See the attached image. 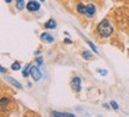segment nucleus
<instances>
[{
	"instance_id": "1",
	"label": "nucleus",
	"mask_w": 129,
	"mask_h": 117,
	"mask_svg": "<svg viewBox=\"0 0 129 117\" xmlns=\"http://www.w3.org/2000/svg\"><path fill=\"white\" fill-rule=\"evenodd\" d=\"M97 31L99 33V36L102 37H110L112 32H114V29L111 26L110 22L108 20V19H104V20H102L101 23L98 24V26H97Z\"/></svg>"
},
{
	"instance_id": "2",
	"label": "nucleus",
	"mask_w": 129,
	"mask_h": 117,
	"mask_svg": "<svg viewBox=\"0 0 129 117\" xmlns=\"http://www.w3.org/2000/svg\"><path fill=\"white\" fill-rule=\"evenodd\" d=\"M77 11H78L79 13L85 14L87 18H92L93 16H94V13H96V6L93 4H88V5L78 4Z\"/></svg>"
},
{
	"instance_id": "3",
	"label": "nucleus",
	"mask_w": 129,
	"mask_h": 117,
	"mask_svg": "<svg viewBox=\"0 0 129 117\" xmlns=\"http://www.w3.org/2000/svg\"><path fill=\"white\" fill-rule=\"evenodd\" d=\"M40 7H41V4L38 1H35V0H30L28 4H26V9L30 12H36V11L40 10Z\"/></svg>"
},
{
	"instance_id": "4",
	"label": "nucleus",
	"mask_w": 129,
	"mask_h": 117,
	"mask_svg": "<svg viewBox=\"0 0 129 117\" xmlns=\"http://www.w3.org/2000/svg\"><path fill=\"white\" fill-rule=\"evenodd\" d=\"M80 85H81V79H80L79 76H74L73 79H72V81H71L72 89H73L74 91H77V92H80V90H81Z\"/></svg>"
},
{
	"instance_id": "5",
	"label": "nucleus",
	"mask_w": 129,
	"mask_h": 117,
	"mask_svg": "<svg viewBox=\"0 0 129 117\" xmlns=\"http://www.w3.org/2000/svg\"><path fill=\"white\" fill-rule=\"evenodd\" d=\"M30 75L32 76V79L35 80V81H38V80L42 78V73L40 72V69H38L37 67H31V69H30Z\"/></svg>"
},
{
	"instance_id": "6",
	"label": "nucleus",
	"mask_w": 129,
	"mask_h": 117,
	"mask_svg": "<svg viewBox=\"0 0 129 117\" xmlns=\"http://www.w3.org/2000/svg\"><path fill=\"white\" fill-rule=\"evenodd\" d=\"M6 81H9L11 85H13V86H16L18 90H22L23 89V86H22V84L20 83H18L17 80L14 79V78H11V76H6Z\"/></svg>"
},
{
	"instance_id": "7",
	"label": "nucleus",
	"mask_w": 129,
	"mask_h": 117,
	"mask_svg": "<svg viewBox=\"0 0 129 117\" xmlns=\"http://www.w3.org/2000/svg\"><path fill=\"white\" fill-rule=\"evenodd\" d=\"M41 38L42 40H44V41H47L48 43H51V42H54V37L51 36L50 33H48V32H43L41 35Z\"/></svg>"
},
{
	"instance_id": "8",
	"label": "nucleus",
	"mask_w": 129,
	"mask_h": 117,
	"mask_svg": "<svg viewBox=\"0 0 129 117\" xmlns=\"http://www.w3.org/2000/svg\"><path fill=\"white\" fill-rule=\"evenodd\" d=\"M50 116H60V117H73V113H68V112H57V111H53L50 113Z\"/></svg>"
},
{
	"instance_id": "9",
	"label": "nucleus",
	"mask_w": 129,
	"mask_h": 117,
	"mask_svg": "<svg viewBox=\"0 0 129 117\" xmlns=\"http://www.w3.org/2000/svg\"><path fill=\"white\" fill-rule=\"evenodd\" d=\"M44 28L47 29H55L56 28V22L54 19H49L48 22L44 23Z\"/></svg>"
},
{
	"instance_id": "10",
	"label": "nucleus",
	"mask_w": 129,
	"mask_h": 117,
	"mask_svg": "<svg viewBox=\"0 0 129 117\" xmlns=\"http://www.w3.org/2000/svg\"><path fill=\"white\" fill-rule=\"evenodd\" d=\"M16 6H17V9L18 10H23L24 6H25L24 0H16Z\"/></svg>"
},
{
	"instance_id": "11",
	"label": "nucleus",
	"mask_w": 129,
	"mask_h": 117,
	"mask_svg": "<svg viewBox=\"0 0 129 117\" xmlns=\"http://www.w3.org/2000/svg\"><path fill=\"white\" fill-rule=\"evenodd\" d=\"M30 69H31V66L26 65V67H25V68H24V70H23V76H24V78H28V76H29V74H30Z\"/></svg>"
},
{
	"instance_id": "12",
	"label": "nucleus",
	"mask_w": 129,
	"mask_h": 117,
	"mask_svg": "<svg viewBox=\"0 0 129 117\" xmlns=\"http://www.w3.org/2000/svg\"><path fill=\"white\" fill-rule=\"evenodd\" d=\"M11 68H12L13 70H18L19 68H20V63H19V62H14V63H12Z\"/></svg>"
},
{
	"instance_id": "13",
	"label": "nucleus",
	"mask_w": 129,
	"mask_h": 117,
	"mask_svg": "<svg viewBox=\"0 0 129 117\" xmlns=\"http://www.w3.org/2000/svg\"><path fill=\"white\" fill-rule=\"evenodd\" d=\"M91 56H92V54H91V53H88V52H84L83 53V57H84V59H86V60H87V59H90Z\"/></svg>"
},
{
	"instance_id": "14",
	"label": "nucleus",
	"mask_w": 129,
	"mask_h": 117,
	"mask_svg": "<svg viewBox=\"0 0 129 117\" xmlns=\"http://www.w3.org/2000/svg\"><path fill=\"white\" fill-rule=\"evenodd\" d=\"M110 105L114 108V110H118V104L116 103L115 100H111V103H110Z\"/></svg>"
},
{
	"instance_id": "15",
	"label": "nucleus",
	"mask_w": 129,
	"mask_h": 117,
	"mask_svg": "<svg viewBox=\"0 0 129 117\" xmlns=\"http://www.w3.org/2000/svg\"><path fill=\"white\" fill-rule=\"evenodd\" d=\"M97 72H98L99 74H102V75H106V74H108V70H106V69H101V68H98V69H97Z\"/></svg>"
},
{
	"instance_id": "16",
	"label": "nucleus",
	"mask_w": 129,
	"mask_h": 117,
	"mask_svg": "<svg viewBox=\"0 0 129 117\" xmlns=\"http://www.w3.org/2000/svg\"><path fill=\"white\" fill-rule=\"evenodd\" d=\"M87 43H88V46H90V47H91V48L93 49V52H94V53H98V50H97V48L94 47V44H93V43L91 42V41H87Z\"/></svg>"
},
{
	"instance_id": "17",
	"label": "nucleus",
	"mask_w": 129,
	"mask_h": 117,
	"mask_svg": "<svg viewBox=\"0 0 129 117\" xmlns=\"http://www.w3.org/2000/svg\"><path fill=\"white\" fill-rule=\"evenodd\" d=\"M36 62L38 63V65H42V63H43V59H42V57H37Z\"/></svg>"
},
{
	"instance_id": "18",
	"label": "nucleus",
	"mask_w": 129,
	"mask_h": 117,
	"mask_svg": "<svg viewBox=\"0 0 129 117\" xmlns=\"http://www.w3.org/2000/svg\"><path fill=\"white\" fill-rule=\"evenodd\" d=\"M64 43H66V44H71V43H72V41H71L69 38H66V40H64Z\"/></svg>"
},
{
	"instance_id": "19",
	"label": "nucleus",
	"mask_w": 129,
	"mask_h": 117,
	"mask_svg": "<svg viewBox=\"0 0 129 117\" xmlns=\"http://www.w3.org/2000/svg\"><path fill=\"white\" fill-rule=\"evenodd\" d=\"M0 69H1V73H6V72H7V69H6L5 67H1Z\"/></svg>"
},
{
	"instance_id": "20",
	"label": "nucleus",
	"mask_w": 129,
	"mask_h": 117,
	"mask_svg": "<svg viewBox=\"0 0 129 117\" xmlns=\"http://www.w3.org/2000/svg\"><path fill=\"white\" fill-rule=\"evenodd\" d=\"M11 1H12V0H6V3H9V4L11 3Z\"/></svg>"
},
{
	"instance_id": "21",
	"label": "nucleus",
	"mask_w": 129,
	"mask_h": 117,
	"mask_svg": "<svg viewBox=\"0 0 129 117\" xmlns=\"http://www.w3.org/2000/svg\"><path fill=\"white\" fill-rule=\"evenodd\" d=\"M41 1H44V0H41Z\"/></svg>"
}]
</instances>
